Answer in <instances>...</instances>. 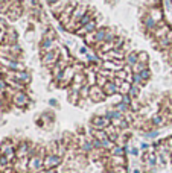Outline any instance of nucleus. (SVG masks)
<instances>
[{"instance_id":"f257e3e1","label":"nucleus","mask_w":172,"mask_h":173,"mask_svg":"<svg viewBox=\"0 0 172 173\" xmlns=\"http://www.w3.org/2000/svg\"><path fill=\"white\" fill-rule=\"evenodd\" d=\"M28 169L31 173H40L41 169H44V155H35V156L29 158Z\"/></svg>"},{"instance_id":"f03ea898","label":"nucleus","mask_w":172,"mask_h":173,"mask_svg":"<svg viewBox=\"0 0 172 173\" xmlns=\"http://www.w3.org/2000/svg\"><path fill=\"white\" fill-rule=\"evenodd\" d=\"M58 55H60V52H55V50L41 53V62H43V65H46V67L52 69V67H54V65L58 62Z\"/></svg>"},{"instance_id":"7ed1b4c3","label":"nucleus","mask_w":172,"mask_h":173,"mask_svg":"<svg viewBox=\"0 0 172 173\" xmlns=\"http://www.w3.org/2000/svg\"><path fill=\"white\" fill-rule=\"evenodd\" d=\"M105 97H107V94L104 93L102 87H99V85H91L90 87V96H88V99L91 102H102V100H105Z\"/></svg>"},{"instance_id":"20e7f679","label":"nucleus","mask_w":172,"mask_h":173,"mask_svg":"<svg viewBox=\"0 0 172 173\" xmlns=\"http://www.w3.org/2000/svg\"><path fill=\"white\" fill-rule=\"evenodd\" d=\"M62 156L57 155V153H47L44 156V169H55L61 164Z\"/></svg>"},{"instance_id":"39448f33","label":"nucleus","mask_w":172,"mask_h":173,"mask_svg":"<svg viewBox=\"0 0 172 173\" xmlns=\"http://www.w3.org/2000/svg\"><path fill=\"white\" fill-rule=\"evenodd\" d=\"M29 96L26 94L24 91H17L14 97H12V103H14L15 106H18V108H24V106L29 105Z\"/></svg>"},{"instance_id":"423d86ee","label":"nucleus","mask_w":172,"mask_h":173,"mask_svg":"<svg viewBox=\"0 0 172 173\" xmlns=\"http://www.w3.org/2000/svg\"><path fill=\"white\" fill-rule=\"evenodd\" d=\"M110 125H111V122L105 115H95L93 118H91V126H93L95 129H105Z\"/></svg>"},{"instance_id":"0eeeda50","label":"nucleus","mask_w":172,"mask_h":173,"mask_svg":"<svg viewBox=\"0 0 172 173\" xmlns=\"http://www.w3.org/2000/svg\"><path fill=\"white\" fill-rule=\"evenodd\" d=\"M29 150H31V144L29 143H20L18 144V149H17V156L18 158H24V156H28L29 155Z\"/></svg>"},{"instance_id":"6e6552de","label":"nucleus","mask_w":172,"mask_h":173,"mask_svg":"<svg viewBox=\"0 0 172 173\" xmlns=\"http://www.w3.org/2000/svg\"><path fill=\"white\" fill-rule=\"evenodd\" d=\"M102 90H104V93L107 96H114L116 93L119 91V88H117V85L113 82V81H108L107 84H105L104 87H102Z\"/></svg>"},{"instance_id":"1a4fd4ad","label":"nucleus","mask_w":172,"mask_h":173,"mask_svg":"<svg viewBox=\"0 0 172 173\" xmlns=\"http://www.w3.org/2000/svg\"><path fill=\"white\" fill-rule=\"evenodd\" d=\"M54 41L52 39H47V38H43L41 43H40V49H41V53H46V52H50L54 50Z\"/></svg>"},{"instance_id":"9d476101","label":"nucleus","mask_w":172,"mask_h":173,"mask_svg":"<svg viewBox=\"0 0 172 173\" xmlns=\"http://www.w3.org/2000/svg\"><path fill=\"white\" fill-rule=\"evenodd\" d=\"M137 62H139V53H136V52H129L125 56V64L126 65H131V67H133V65L137 64Z\"/></svg>"},{"instance_id":"9b49d317","label":"nucleus","mask_w":172,"mask_h":173,"mask_svg":"<svg viewBox=\"0 0 172 173\" xmlns=\"http://www.w3.org/2000/svg\"><path fill=\"white\" fill-rule=\"evenodd\" d=\"M151 123H152V126H163L165 123H166V118L162 115V114H157V115H154L152 118H151Z\"/></svg>"},{"instance_id":"f8f14e48","label":"nucleus","mask_w":172,"mask_h":173,"mask_svg":"<svg viewBox=\"0 0 172 173\" xmlns=\"http://www.w3.org/2000/svg\"><path fill=\"white\" fill-rule=\"evenodd\" d=\"M79 97H81V96H79V91H78V90H73V88L70 87V88H69V102H72V103L76 105V103H79V102H78Z\"/></svg>"},{"instance_id":"ddd939ff","label":"nucleus","mask_w":172,"mask_h":173,"mask_svg":"<svg viewBox=\"0 0 172 173\" xmlns=\"http://www.w3.org/2000/svg\"><path fill=\"white\" fill-rule=\"evenodd\" d=\"M149 15H151V18L154 20V21H163V12H162V9H152L151 12H149Z\"/></svg>"},{"instance_id":"4468645a","label":"nucleus","mask_w":172,"mask_h":173,"mask_svg":"<svg viewBox=\"0 0 172 173\" xmlns=\"http://www.w3.org/2000/svg\"><path fill=\"white\" fill-rule=\"evenodd\" d=\"M90 87L91 85H88L87 82L81 87V90H79V96H81V99H87L90 96Z\"/></svg>"},{"instance_id":"2eb2a0df","label":"nucleus","mask_w":172,"mask_h":173,"mask_svg":"<svg viewBox=\"0 0 172 173\" xmlns=\"http://www.w3.org/2000/svg\"><path fill=\"white\" fill-rule=\"evenodd\" d=\"M110 156H123V147L122 146H114L110 150Z\"/></svg>"},{"instance_id":"dca6fc26","label":"nucleus","mask_w":172,"mask_h":173,"mask_svg":"<svg viewBox=\"0 0 172 173\" xmlns=\"http://www.w3.org/2000/svg\"><path fill=\"white\" fill-rule=\"evenodd\" d=\"M129 90H131V84L125 81V82H123L121 87H119V91H117V93H121V94L123 96V94H128V93H129Z\"/></svg>"},{"instance_id":"f3484780","label":"nucleus","mask_w":172,"mask_h":173,"mask_svg":"<svg viewBox=\"0 0 172 173\" xmlns=\"http://www.w3.org/2000/svg\"><path fill=\"white\" fill-rule=\"evenodd\" d=\"M128 108H131V106L126 105V103H123V102H119V103H116V106H114V109H117L119 112H122V114H125V112L128 111Z\"/></svg>"},{"instance_id":"a211bd4d","label":"nucleus","mask_w":172,"mask_h":173,"mask_svg":"<svg viewBox=\"0 0 172 173\" xmlns=\"http://www.w3.org/2000/svg\"><path fill=\"white\" fill-rule=\"evenodd\" d=\"M140 88L142 87H139V85H131V90H129V93H128V94L131 96V97H139L140 96Z\"/></svg>"},{"instance_id":"6ab92c4d","label":"nucleus","mask_w":172,"mask_h":173,"mask_svg":"<svg viewBox=\"0 0 172 173\" xmlns=\"http://www.w3.org/2000/svg\"><path fill=\"white\" fill-rule=\"evenodd\" d=\"M133 84L134 85H139V87H143L145 85V81L142 79V76L139 73H133Z\"/></svg>"},{"instance_id":"aec40b11","label":"nucleus","mask_w":172,"mask_h":173,"mask_svg":"<svg viewBox=\"0 0 172 173\" xmlns=\"http://www.w3.org/2000/svg\"><path fill=\"white\" fill-rule=\"evenodd\" d=\"M139 62L148 65V62H149V55H148L146 52H139Z\"/></svg>"},{"instance_id":"412c9836","label":"nucleus","mask_w":172,"mask_h":173,"mask_svg":"<svg viewBox=\"0 0 172 173\" xmlns=\"http://www.w3.org/2000/svg\"><path fill=\"white\" fill-rule=\"evenodd\" d=\"M85 43L88 46H96V38H95V32H91L88 35H85Z\"/></svg>"},{"instance_id":"4be33fe9","label":"nucleus","mask_w":172,"mask_h":173,"mask_svg":"<svg viewBox=\"0 0 172 173\" xmlns=\"http://www.w3.org/2000/svg\"><path fill=\"white\" fill-rule=\"evenodd\" d=\"M108 81H110V79H108V77H105V76H102V74H98V76H96V84H98L99 87H104Z\"/></svg>"},{"instance_id":"5701e85b","label":"nucleus","mask_w":172,"mask_h":173,"mask_svg":"<svg viewBox=\"0 0 172 173\" xmlns=\"http://www.w3.org/2000/svg\"><path fill=\"white\" fill-rule=\"evenodd\" d=\"M148 65H145V64H142V62H137V64H134L133 65V73H140L142 70H145Z\"/></svg>"},{"instance_id":"b1692460","label":"nucleus","mask_w":172,"mask_h":173,"mask_svg":"<svg viewBox=\"0 0 172 173\" xmlns=\"http://www.w3.org/2000/svg\"><path fill=\"white\" fill-rule=\"evenodd\" d=\"M44 38H47V39H52V41H54V39L57 38V32H55L54 29H47V31L44 32Z\"/></svg>"},{"instance_id":"393cba45","label":"nucleus","mask_w":172,"mask_h":173,"mask_svg":"<svg viewBox=\"0 0 172 173\" xmlns=\"http://www.w3.org/2000/svg\"><path fill=\"white\" fill-rule=\"evenodd\" d=\"M139 74L142 76V79H143V81H145V82H146V81H148V79L151 77V70H149V69L146 67V69H145V70H142V72H140Z\"/></svg>"},{"instance_id":"a878e982","label":"nucleus","mask_w":172,"mask_h":173,"mask_svg":"<svg viewBox=\"0 0 172 173\" xmlns=\"http://www.w3.org/2000/svg\"><path fill=\"white\" fill-rule=\"evenodd\" d=\"M165 53H166V56H168L169 62H172V49H171V50H168V52H165Z\"/></svg>"},{"instance_id":"bb28decb","label":"nucleus","mask_w":172,"mask_h":173,"mask_svg":"<svg viewBox=\"0 0 172 173\" xmlns=\"http://www.w3.org/2000/svg\"><path fill=\"white\" fill-rule=\"evenodd\" d=\"M40 173H57L55 169H44V172H40Z\"/></svg>"},{"instance_id":"cd10ccee","label":"nucleus","mask_w":172,"mask_h":173,"mask_svg":"<svg viewBox=\"0 0 172 173\" xmlns=\"http://www.w3.org/2000/svg\"><path fill=\"white\" fill-rule=\"evenodd\" d=\"M46 2H47L49 5H55V3L58 2V0H46Z\"/></svg>"},{"instance_id":"c85d7f7f","label":"nucleus","mask_w":172,"mask_h":173,"mask_svg":"<svg viewBox=\"0 0 172 173\" xmlns=\"http://www.w3.org/2000/svg\"><path fill=\"white\" fill-rule=\"evenodd\" d=\"M49 105H52V106H57V100H54V99L49 100Z\"/></svg>"},{"instance_id":"c756f323","label":"nucleus","mask_w":172,"mask_h":173,"mask_svg":"<svg viewBox=\"0 0 172 173\" xmlns=\"http://www.w3.org/2000/svg\"><path fill=\"white\" fill-rule=\"evenodd\" d=\"M105 173H116V172H114L113 169H111V170H110V169H107V170H105Z\"/></svg>"},{"instance_id":"7c9ffc66","label":"nucleus","mask_w":172,"mask_h":173,"mask_svg":"<svg viewBox=\"0 0 172 173\" xmlns=\"http://www.w3.org/2000/svg\"><path fill=\"white\" fill-rule=\"evenodd\" d=\"M134 173H139V170H134Z\"/></svg>"}]
</instances>
